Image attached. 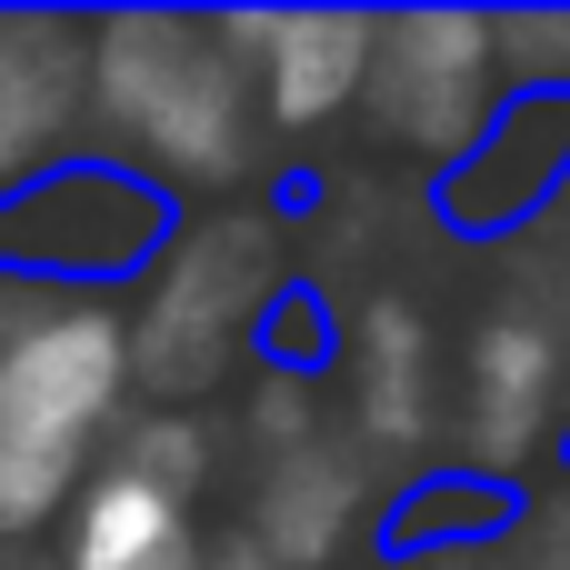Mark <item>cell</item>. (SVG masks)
Wrapping results in <instances>:
<instances>
[{
    "instance_id": "obj_1",
    "label": "cell",
    "mask_w": 570,
    "mask_h": 570,
    "mask_svg": "<svg viewBox=\"0 0 570 570\" xmlns=\"http://www.w3.org/2000/svg\"><path fill=\"white\" fill-rule=\"evenodd\" d=\"M90 150L150 180L170 210L250 200L271 170L261 90L230 10H110L90 20Z\"/></svg>"
},
{
    "instance_id": "obj_2",
    "label": "cell",
    "mask_w": 570,
    "mask_h": 570,
    "mask_svg": "<svg viewBox=\"0 0 570 570\" xmlns=\"http://www.w3.org/2000/svg\"><path fill=\"white\" fill-rule=\"evenodd\" d=\"M130 411V311L100 291H20V321L0 341V551L60 541Z\"/></svg>"
},
{
    "instance_id": "obj_3",
    "label": "cell",
    "mask_w": 570,
    "mask_h": 570,
    "mask_svg": "<svg viewBox=\"0 0 570 570\" xmlns=\"http://www.w3.org/2000/svg\"><path fill=\"white\" fill-rule=\"evenodd\" d=\"M301 291V230L271 200L180 210L170 250L140 271L130 311V381L150 411H210L271 351V321Z\"/></svg>"
},
{
    "instance_id": "obj_4",
    "label": "cell",
    "mask_w": 570,
    "mask_h": 570,
    "mask_svg": "<svg viewBox=\"0 0 570 570\" xmlns=\"http://www.w3.org/2000/svg\"><path fill=\"white\" fill-rule=\"evenodd\" d=\"M501 100H511V80H501L491 10H381L361 130L391 160H411L421 180H451L471 160V140L501 120Z\"/></svg>"
},
{
    "instance_id": "obj_5",
    "label": "cell",
    "mask_w": 570,
    "mask_h": 570,
    "mask_svg": "<svg viewBox=\"0 0 570 570\" xmlns=\"http://www.w3.org/2000/svg\"><path fill=\"white\" fill-rule=\"evenodd\" d=\"M180 210L130 180L120 160L80 150L60 160L50 180H30L20 200H0V281L10 291H100V301H130L140 271L170 250Z\"/></svg>"
},
{
    "instance_id": "obj_6",
    "label": "cell",
    "mask_w": 570,
    "mask_h": 570,
    "mask_svg": "<svg viewBox=\"0 0 570 570\" xmlns=\"http://www.w3.org/2000/svg\"><path fill=\"white\" fill-rule=\"evenodd\" d=\"M551 451H570V321L551 301H491L451 371V471L521 491Z\"/></svg>"
},
{
    "instance_id": "obj_7",
    "label": "cell",
    "mask_w": 570,
    "mask_h": 570,
    "mask_svg": "<svg viewBox=\"0 0 570 570\" xmlns=\"http://www.w3.org/2000/svg\"><path fill=\"white\" fill-rule=\"evenodd\" d=\"M391 491L401 481H381V461L331 411L321 431H301L281 451H250V471H240V541L271 570H331L341 551L381 541Z\"/></svg>"
},
{
    "instance_id": "obj_8",
    "label": "cell",
    "mask_w": 570,
    "mask_h": 570,
    "mask_svg": "<svg viewBox=\"0 0 570 570\" xmlns=\"http://www.w3.org/2000/svg\"><path fill=\"white\" fill-rule=\"evenodd\" d=\"M331 411L371 461H411L451 431V391H441V341L401 291H371L341 341H331Z\"/></svg>"
},
{
    "instance_id": "obj_9",
    "label": "cell",
    "mask_w": 570,
    "mask_h": 570,
    "mask_svg": "<svg viewBox=\"0 0 570 570\" xmlns=\"http://www.w3.org/2000/svg\"><path fill=\"white\" fill-rule=\"evenodd\" d=\"M230 40L250 60L261 130L271 140H321V130L361 120L381 10H230Z\"/></svg>"
},
{
    "instance_id": "obj_10",
    "label": "cell",
    "mask_w": 570,
    "mask_h": 570,
    "mask_svg": "<svg viewBox=\"0 0 570 570\" xmlns=\"http://www.w3.org/2000/svg\"><path fill=\"white\" fill-rule=\"evenodd\" d=\"M90 150V20L0 10V200Z\"/></svg>"
},
{
    "instance_id": "obj_11",
    "label": "cell",
    "mask_w": 570,
    "mask_h": 570,
    "mask_svg": "<svg viewBox=\"0 0 570 570\" xmlns=\"http://www.w3.org/2000/svg\"><path fill=\"white\" fill-rule=\"evenodd\" d=\"M561 200H570V100H531V90H511L501 120L471 140V160L451 180H431V210L461 240H521V230L561 220Z\"/></svg>"
},
{
    "instance_id": "obj_12",
    "label": "cell",
    "mask_w": 570,
    "mask_h": 570,
    "mask_svg": "<svg viewBox=\"0 0 570 570\" xmlns=\"http://www.w3.org/2000/svg\"><path fill=\"white\" fill-rule=\"evenodd\" d=\"M210 561H220V531L200 521V501H170L120 461H100V481L70 501V521L50 541V570H210Z\"/></svg>"
},
{
    "instance_id": "obj_13",
    "label": "cell",
    "mask_w": 570,
    "mask_h": 570,
    "mask_svg": "<svg viewBox=\"0 0 570 570\" xmlns=\"http://www.w3.org/2000/svg\"><path fill=\"white\" fill-rule=\"evenodd\" d=\"M220 451H230V431L210 421V411H130V431L110 441V461L120 471H140L150 491H170V501H210V481H220Z\"/></svg>"
},
{
    "instance_id": "obj_14",
    "label": "cell",
    "mask_w": 570,
    "mask_h": 570,
    "mask_svg": "<svg viewBox=\"0 0 570 570\" xmlns=\"http://www.w3.org/2000/svg\"><path fill=\"white\" fill-rule=\"evenodd\" d=\"M501 30V80L531 100H570V10H491Z\"/></svg>"
},
{
    "instance_id": "obj_15",
    "label": "cell",
    "mask_w": 570,
    "mask_h": 570,
    "mask_svg": "<svg viewBox=\"0 0 570 570\" xmlns=\"http://www.w3.org/2000/svg\"><path fill=\"white\" fill-rule=\"evenodd\" d=\"M511 570H570V491H561V501H541V511H521Z\"/></svg>"
},
{
    "instance_id": "obj_16",
    "label": "cell",
    "mask_w": 570,
    "mask_h": 570,
    "mask_svg": "<svg viewBox=\"0 0 570 570\" xmlns=\"http://www.w3.org/2000/svg\"><path fill=\"white\" fill-rule=\"evenodd\" d=\"M210 570H271V561H261V551H250V541L230 531V541H220V561H210Z\"/></svg>"
},
{
    "instance_id": "obj_17",
    "label": "cell",
    "mask_w": 570,
    "mask_h": 570,
    "mask_svg": "<svg viewBox=\"0 0 570 570\" xmlns=\"http://www.w3.org/2000/svg\"><path fill=\"white\" fill-rule=\"evenodd\" d=\"M10 321H20V291H10V281H0V341H10Z\"/></svg>"
},
{
    "instance_id": "obj_18",
    "label": "cell",
    "mask_w": 570,
    "mask_h": 570,
    "mask_svg": "<svg viewBox=\"0 0 570 570\" xmlns=\"http://www.w3.org/2000/svg\"><path fill=\"white\" fill-rule=\"evenodd\" d=\"M0 570H50V561L40 551H0Z\"/></svg>"
},
{
    "instance_id": "obj_19",
    "label": "cell",
    "mask_w": 570,
    "mask_h": 570,
    "mask_svg": "<svg viewBox=\"0 0 570 570\" xmlns=\"http://www.w3.org/2000/svg\"><path fill=\"white\" fill-rule=\"evenodd\" d=\"M401 570H491V561H401Z\"/></svg>"
},
{
    "instance_id": "obj_20",
    "label": "cell",
    "mask_w": 570,
    "mask_h": 570,
    "mask_svg": "<svg viewBox=\"0 0 570 570\" xmlns=\"http://www.w3.org/2000/svg\"><path fill=\"white\" fill-rule=\"evenodd\" d=\"M561 271H570V200H561Z\"/></svg>"
}]
</instances>
